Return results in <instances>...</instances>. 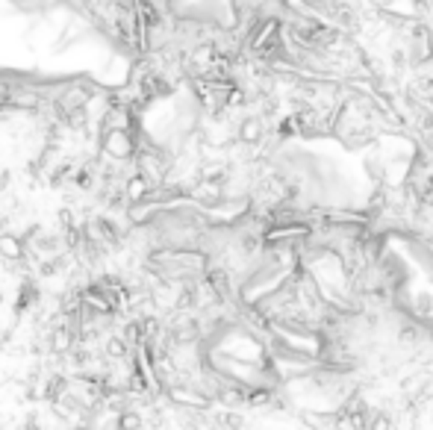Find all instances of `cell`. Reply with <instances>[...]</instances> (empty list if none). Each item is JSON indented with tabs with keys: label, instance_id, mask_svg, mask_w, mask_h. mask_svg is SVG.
<instances>
[{
	"label": "cell",
	"instance_id": "cell-1",
	"mask_svg": "<svg viewBox=\"0 0 433 430\" xmlns=\"http://www.w3.org/2000/svg\"><path fill=\"white\" fill-rule=\"evenodd\" d=\"M139 153L136 130H106L101 133V156L106 162H133Z\"/></svg>",
	"mask_w": 433,
	"mask_h": 430
},
{
	"label": "cell",
	"instance_id": "cell-2",
	"mask_svg": "<svg viewBox=\"0 0 433 430\" xmlns=\"http://www.w3.org/2000/svg\"><path fill=\"white\" fill-rule=\"evenodd\" d=\"M30 253L27 239L24 236H15V233H0V257L6 263H21Z\"/></svg>",
	"mask_w": 433,
	"mask_h": 430
}]
</instances>
